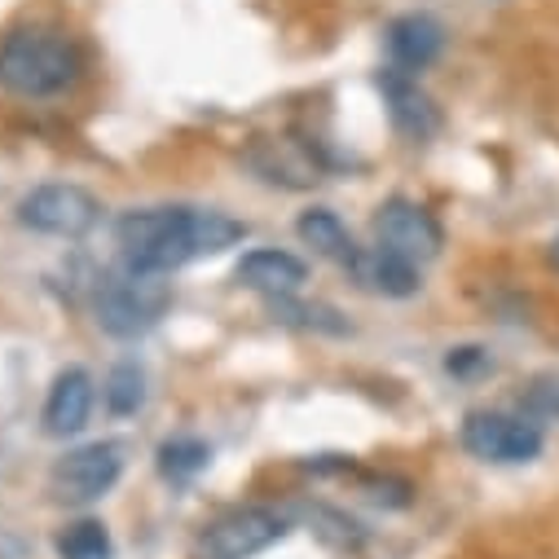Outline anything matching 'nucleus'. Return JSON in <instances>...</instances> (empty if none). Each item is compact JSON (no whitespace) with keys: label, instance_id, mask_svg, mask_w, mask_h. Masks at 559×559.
<instances>
[{"label":"nucleus","instance_id":"nucleus-6","mask_svg":"<svg viewBox=\"0 0 559 559\" xmlns=\"http://www.w3.org/2000/svg\"><path fill=\"white\" fill-rule=\"evenodd\" d=\"M123 476V450L115 441H88L80 450H67L49 472V493L67 507H88L115 489Z\"/></svg>","mask_w":559,"mask_h":559},{"label":"nucleus","instance_id":"nucleus-7","mask_svg":"<svg viewBox=\"0 0 559 559\" xmlns=\"http://www.w3.org/2000/svg\"><path fill=\"white\" fill-rule=\"evenodd\" d=\"M102 221V203L80 186H36L19 203V225L45 238H84Z\"/></svg>","mask_w":559,"mask_h":559},{"label":"nucleus","instance_id":"nucleus-13","mask_svg":"<svg viewBox=\"0 0 559 559\" xmlns=\"http://www.w3.org/2000/svg\"><path fill=\"white\" fill-rule=\"evenodd\" d=\"M445 49V27L432 19V14H401L392 27H388V53H392V67L401 71H428Z\"/></svg>","mask_w":559,"mask_h":559},{"label":"nucleus","instance_id":"nucleus-20","mask_svg":"<svg viewBox=\"0 0 559 559\" xmlns=\"http://www.w3.org/2000/svg\"><path fill=\"white\" fill-rule=\"evenodd\" d=\"M524 405H528V414L559 418V374H537V379H528Z\"/></svg>","mask_w":559,"mask_h":559},{"label":"nucleus","instance_id":"nucleus-18","mask_svg":"<svg viewBox=\"0 0 559 559\" xmlns=\"http://www.w3.org/2000/svg\"><path fill=\"white\" fill-rule=\"evenodd\" d=\"M110 533L102 520H75L58 533V559H110Z\"/></svg>","mask_w":559,"mask_h":559},{"label":"nucleus","instance_id":"nucleus-21","mask_svg":"<svg viewBox=\"0 0 559 559\" xmlns=\"http://www.w3.org/2000/svg\"><path fill=\"white\" fill-rule=\"evenodd\" d=\"M366 489H370L374 502H388V507H405V502H409V485H405V480H392V476L370 480Z\"/></svg>","mask_w":559,"mask_h":559},{"label":"nucleus","instance_id":"nucleus-3","mask_svg":"<svg viewBox=\"0 0 559 559\" xmlns=\"http://www.w3.org/2000/svg\"><path fill=\"white\" fill-rule=\"evenodd\" d=\"M168 309H173V283H168V273H146V269L119 264V269H110V273L97 277L93 313H97V326L106 335H115V340L146 335L151 326L164 322Z\"/></svg>","mask_w":559,"mask_h":559},{"label":"nucleus","instance_id":"nucleus-15","mask_svg":"<svg viewBox=\"0 0 559 559\" xmlns=\"http://www.w3.org/2000/svg\"><path fill=\"white\" fill-rule=\"evenodd\" d=\"M296 234H300V242L305 247H313L318 255H326V260H335V264H353V255H357V242H353V234H348V225L331 212V207H313V212H305L300 221H296Z\"/></svg>","mask_w":559,"mask_h":559},{"label":"nucleus","instance_id":"nucleus-5","mask_svg":"<svg viewBox=\"0 0 559 559\" xmlns=\"http://www.w3.org/2000/svg\"><path fill=\"white\" fill-rule=\"evenodd\" d=\"M463 450L480 463H533L542 454V428L524 414L507 409H472L463 418Z\"/></svg>","mask_w":559,"mask_h":559},{"label":"nucleus","instance_id":"nucleus-12","mask_svg":"<svg viewBox=\"0 0 559 559\" xmlns=\"http://www.w3.org/2000/svg\"><path fill=\"white\" fill-rule=\"evenodd\" d=\"M234 277L247 287V292H260L269 300L277 296H296L305 283H309V264L292 251H273V247H260V251H247L234 269Z\"/></svg>","mask_w":559,"mask_h":559},{"label":"nucleus","instance_id":"nucleus-11","mask_svg":"<svg viewBox=\"0 0 559 559\" xmlns=\"http://www.w3.org/2000/svg\"><path fill=\"white\" fill-rule=\"evenodd\" d=\"M93 401H97V388H93V374L84 366L58 370V379L45 396V432L58 441L84 432L88 418H93Z\"/></svg>","mask_w":559,"mask_h":559},{"label":"nucleus","instance_id":"nucleus-4","mask_svg":"<svg viewBox=\"0 0 559 559\" xmlns=\"http://www.w3.org/2000/svg\"><path fill=\"white\" fill-rule=\"evenodd\" d=\"M287 528V515L273 507H234L199 533L194 559H255L260 550L283 542Z\"/></svg>","mask_w":559,"mask_h":559},{"label":"nucleus","instance_id":"nucleus-16","mask_svg":"<svg viewBox=\"0 0 559 559\" xmlns=\"http://www.w3.org/2000/svg\"><path fill=\"white\" fill-rule=\"evenodd\" d=\"M102 401H106V409L119 414V418L136 414V409L146 405V370L136 366V361H119V366L106 374V383H102Z\"/></svg>","mask_w":559,"mask_h":559},{"label":"nucleus","instance_id":"nucleus-14","mask_svg":"<svg viewBox=\"0 0 559 559\" xmlns=\"http://www.w3.org/2000/svg\"><path fill=\"white\" fill-rule=\"evenodd\" d=\"M348 273L357 277V283L374 296H392V300H405L414 296L418 287H424V277H418V264L392 255L388 247H357Z\"/></svg>","mask_w":559,"mask_h":559},{"label":"nucleus","instance_id":"nucleus-8","mask_svg":"<svg viewBox=\"0 0 559 559\" xmlns=\"http://www.w3.org/2000/svg\"><path fill=\"white\" fill-rule=\"evenodd\" d=\"M242 168H251L264 186H277V190H313L322 181V159L313 155V146L287 132L251 136L242 146Z\"/></svg>","mask_w":559,"mask_h":559},{"label":"nucleus","instance_id":"nucleus-22","mask_svg":"<svg viewBox=\"0 0 559 559\" xmlns=\"http://www.w3.org/2000/svg\"><path fill=\"white\" fill-rule=\"evenodd\" d=\"M550 264L559 269V234H555V242H550Z\"/></svg>","mask_w":559,"mask_h":559},{"label":"nucleus","instance_id":"nucleus-17","mask_svg":"<svg viewBox=\"0 0 559 559\" xmlns=\"http://www.w3.org/2000/svg\"><path fill=\"white\" fill-rule=\"evenodd\" d=\"M207 463H212V450H207V441H199V437H173V441L159 445V476L173 480V485L194 480Z\"/></svg>","mask_w":559,"mask_h":559},{"label":"nucleus","instance_id":"nucleus-19","mask_svg":"<svg viewBox=\"0 0 559 559\" xmlns=\"http://www.w3.org/2000/svg\"><path fill=\"white\" fill-rule=\"evenodd\" d=\"M269 309H273L277 322H287V326L326 331V335H344L348 331V322L335 309H326V305H292V296H277V300H269Z\"/></svg>","mask_w":559,"mask_h":559},{"label":"nucleus","instance_id":"nucleus-1","mask_svg":"<svg viewBox=\"0 0 559 559\" xmlns=\"http://www.w3.org/2000/svg\"><path fill=\"white\" fill-rule=\"evenodd\" d=\"M123 264L146 273H177L190 260L221 255L247 238V225L212 207H142L115 225Z\"/></svg>","mask_w":559,"mask_h":559},{"label":"nucleus","instance_id":"nucleus-10","mask_svg":"<svg viewBox=\"0 0 559 559\" xmlns=\"http://www.w3.org/2000/svg\"><path fill=\"white\" fill-rule=\"evenodd\" d=\"M379 93H383V106H388L396 132L414 136V142H428V136L441 128L437 102H432L424 88H418V80H414L409 71H401V67L379 71Z\"/></svg>","mask_w":559,"mask_h":559},{"label":"nucleus","instance_id":"nucleus-2","mask_svg":"<svg viewBox=\"0 0 559 559\" xmlns=\"http://www.w3.org/2000/svg\"><path fill=\"white\" fill-rule=\"evenodd\" d=\"M80 80V49L67 32L19 27L0 40V88L14 97H53Z\"/></svg>","mask_w":559,"mask_h":559},{"label":"nucleus","instance_id":"nucleus-9","mask_svg":"<svg viewBox=\"0 0 559 559\" xmlns=\"http://www.w3.org/2000/svg\"><path fill=\"white\" fill-rule=\"evenodd\" d=\"M374 242L388 247L392 255L409 260V264H428L441 255L445 234L441 221L414 199H388L374 212Z\"/></svg>","mask_w":559,"mask_h":559}]
</instances>
